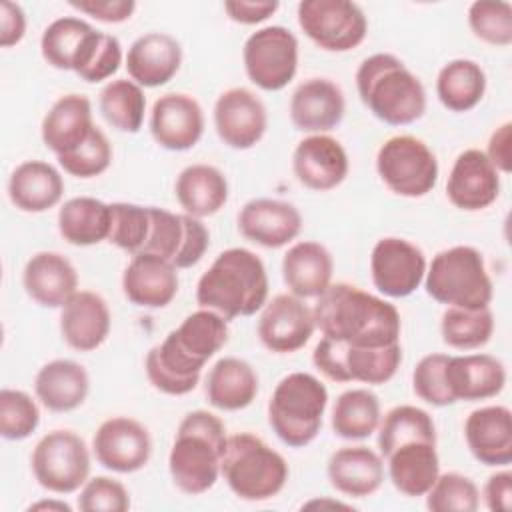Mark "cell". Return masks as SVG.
Here are the masks:
<instances>
[{
    "label": "cell",
    "instance_id": "3",
    "mask_svg": "<svg viewBox=\"0 0 512 512\" xmlns=\"http://www.w3.org/2000/svg\"><path fill=\"white\" fill-rule=\"evenodd\" d=\"M226 442V426L216 414L208 410L188 412L178 424L168 454L174 486L190 496L208 492L220 478Z\"/></svg>",
    "mask_w": 512,
    "mask_h": 512
},
{
    "label": "cell",
    "instance_id": "47",
    "mask_svg": "<svg viewBox=\"0 0 512 512\" xmlns=\"http://www.w3.org/2000/svg\"><path fill=\"white\" fill-rule=\"evenodd\" d=\"M424 496L426 508L432 512H476L480 506L478 486L460 472L438 474Z\"/></svg>",
    "mask_w": 512,
    "mask_h": 512
},
{
    "label": "cell",
    "instance_id": "33",
    "mask_svg": "<svg viewBox=\"0 0 512 512\" xmlns=\"http://www.w3.org/2000/svg\"><path fill=\"white\" fill-rule=\"evenodd\" d=\"M90 392L86 368L70 358L46 362L34 378L36 400L50 412H72L84 404Z\"/></svg>",
    "mask_w": 512,
    "mask_h": 512
},
{
    "label": "cell",
    "instance_id": "46",
    "mask_svg": "<svg viewBox=\"0 0 512 512\" xmlns=\"http://www.w3.org/2000/svg\"><path fill=\"white\" fill-rule=\"evenodd\" d=\"M150 232L148 206L132 202L110 204V234L108 242L128 254H140L144 250Z\"/></svg>",
    "mask_w": 512,
    "mask_h": 512
},
{
    "label": "cell",
    "instance_id": "31",
    "mask_svg": "<svg viewBox=\"0 0 512 512\" xmlns=\"http://www.w3.org/2000/svg\"><path fill=\"white\" fill-rule=\"evenodd\" d=\"M446 384L454 402L488 400L504 390L506 366L490 354L448 356Z\"/></svg>",
    "mask_w": 512,
    "mask_h": 512
},
{
    "label": "cell",
    "instance_id": "49",
    "mask_svg": "<svg viewBox=\"0 0 512 512\" xmlns=\"http://www.w3.org/2000/svg\"><path fill=\"white\" fill-rule=\"evenodd\" d=\"M472 34L490 46L512 44V6L504 0H478L468 6Z\"/></svg>",
    "mask_w": 512,
    "mask_h": 512
},
{
    "label": "cell",
    "instance_id": "6",
    "mask_svg": "<svg viewBox=\"0 0 512 512\" xmlns=\"http://www.w3.org/2000/svg\"><path fill=\"white\" fill-rule=\"evenodd\" d=\"M326 406L328 390L314 374L290 372L268 400V424L280 442L304 448L320 434Z\"/></svg>",
    "mask_w": 512,
    "mask_h": 512
},
{
    "label": "cell",
    "instance_id": "26",
    "mask_svg": "<svg viewBox=\"0 0 512 512\" xmlns=\"http://www.w3.org/2000/svg\"><path fill=\"white\" fill-rule=\"evenodd\" d=\"M178 286V268L154 254H134L122 272V292L140 308H166Z\"/></svg>",
    "mask_w": 512,
    "mask_h": 512
},
{
    "label": "cell",
    "instance_id": "25",
    "mask_svg": "<svg viewBox=\"0 0 512 512\" xmlns=\"http://www.w3.org/2000/svg\"><path fill=\"white\" fill-rule=\"evenodd\" d=\"M112 326V316L106 300L92 290H76L60 308L62 340L78 352L100 348Z\"/></svg>",
    "mask_w": 512,
    "mask_h": 512
},
{
    "label": "cell",
    "instance_id": "1",
    "mask_svg": "<svg viewBox=\"0 0 512 512\" xmlns=\"http://www.w3.org/2000/svg\"><path fill=\"white\" fill-rule=\"evenodd\" d=\"M322 336L350 346H390L400 342V312L388 300L354 284H330L312 308Z\"/></svg>",
    "mask_w": 512,
    "mask_h": 512
},
{
    "label": "cell",
    "instance_id": "30",
    "mask_svg": "<svg viewBox=\"0 0 512 512\" xmlns=\"http://www.w3.org/2000/svg\"><path fill=\"white\" fill-rule=\"evenodd\" d=\"M94 128L90 100L82 94H64L44 114L40 134L44 146L58 158L84 144Z\"/></svg>",
    "mask_w": 512,
    "mask_h": 512
},
{
    "label": "cell",
    "instance_id": "60",
    "mask_svg": "<svg viewBox=\"0 0 512 512\" xmlns=\"http://www.w3.org/2000/svg\"><path fill=\"white\" fill-rule=\"evenodd\" d=\"M322 506L352 510V506H350V504H344V502H338V500H310V502H306L302 508H322Z\"/></svg>",
    "mask_w": 512,
    "mask_h": 512
},
{
    "label": "cell",
    "instance_id": "16",
    "mask_svg": "<svg viewBox=\"0 0 512 512\" xmlns=\"http://www.w3.org/2000/svg\"><path fill=\"white\" fill-rule=\"evenodd\" d=\"M92 452L106 470L132 474L148 464L152 438L142 422L128 416H114L98 426L92 438Z\"/></svg>",
    "mask_w": 512,
    "mask_h": 512
},
{
    "label": "cell",
    "instance_id": "22",
    "mask_svg": "<svg viewBox=\"0 0 512 512\" xmlns=\"http://www.w3.org/2000/svg\"><path fill=\"white\" fill-rule=\"evenodd\" d=\"M288 112L296 130L326 134L344 118V92L330 78H308L292 92Z\"/></svg>",
    "mask_w": 512,
    "mask_h": 512
},
{
    "label": "cell",
    "instance_id": "28",
    "mask_svg": "<svg viewBox=\"0 0 512 512\" xmlns=\"http://www.w3.org/2000/svg\"><path fill=\"white\" fill-rule=\"evenodd\" d=\"M22 286L38 306L62 308L78 290V274L66 256L44 250L28 258L22 270Z\"/></svg>",
    "mask_w": 512,
    "mask_h": 512
},
{
    "label": "cell",
    "instance_id": "51",
    "mask_svg": "<svg viewBox=\"0 0 512 512\" xmlns=\"http://www.w3.org/2000/svg\"><path fill=\"white\" fill-rule=\"evenodd\" d=\"M446 362L448 354H426L412 372V388L416 396L436 408L454 404L446 384Z\"/></svg>",
    "mask_w": 512,
    "mask_h": 512
},
{
    "label": "cell",
    "instance_id": "34",
    "mask_svg": "<svg viewBox=\"0 0 512 512\" xmlns=\"http://www.w3.org/2000/svg\"><path fill=\"white\" fill-rule=\"evenodd\" d=\"M384 460L392 486L408 498L424 496L440 474L436 442L414 440L400 444Z\"/></svg>",
    "mask_w": 512,
    "mask_h": 512
},
{
    "label": "cell",
    "instance_id": "17",
    "mask_svg": "<svg viewBox=\"0 0 512 512\" xmlns=\"http://www.w3.org/2000/svg\"><path fill=\"white\" fill-rule=\"evenodd\" d=\"M258 338L274 354H292L304 348L314 330L312 308L294 294H276L262 308L258 318Z\"/></svg>",
    "mask_w": 512,
    "mask_h": 512
},
{
    "label": "cell",
    "instance_id": "9",
    "mask_svg": "<svg viewBox=\"0 0 512 512\" xmlns=\"http://www.w3.org/2000/svg\"><path fill=\"white\" fill-rule=\"evenodd\" d=\"M376 172L384 186L404 198H422L438 182V160L428 144L412 134L388 138L376 152Z\"/></svg>",
    "mask_w": 512,
    "mask_h": 512
},
{
    "label": "cell",
    "instance_id": "14",
    "mask_svg": "<svg viewBox=\"0 0 512 512\" xmlns=\"http://www.w3.org/2000/svg\"><path fill=\"white\" fill-rule=\"evenodd\" d=\"M422 248L406 238H380L370 254V276L374 288L388 298H406L420 288L426 276Z\"/></svg>",
    "mask_w": 512,
    "mask_h": 512
},
{
    "label": "cell",
    "instance_id": "36",
    "mask_svg": "<svg viewBox=\"0 0 512 512\" xmlns=\"http://www.w3.org/2000/svg\"><path fill=\"white\" fill-rule=\"evenodd\" d=\"M174 196L184 214L202 220L220 212L228 202V180L212 164H190L176 176Z\"/></svg>",
    "mask_w": 512,
    "mask_h": 512
},
{
    "label": "cell",
    "instance_id": "44",
    "mask_svg": "<svg viewBox=\"0 0 512 512\" xmlns=\"http://www.w3.org/2000/svg\"><path fill=\"white\" fill-rule=\"evenodd\" d=\"M378 452L386 458L396 446L426 440L436 442V424L432 416L412 404H400L388 410L378 424Z\"/></svg>",
    "mask_w": 512,
    "mask_h": 512
},
{
    "label": "cell",
    "instance_id": "32",
    "mask_svg": "<svg viewBox=\"0 0 512 512\" xmlns=\"http://www.w3.org/2000/svg\"><path fill=\"white\" fill-rule=\"evenodd\" d=\"M334 260L330 250L314 240L292 244L282 258V278L290 294L318 298L332 284Z\"/></svg>",
    "mask_w": 512,
    "mask_h": 512
},
{
    "label": "cell",
    "instance_id": "13",
    "mask_svg": "<svg viewBox=\"0 0 512 512\" xmlns=\"http://www.w3.org/2000/svg\"><path fill=\"white\" fill-rule=\"evenodd\" d=\"M148 210L150 232L140 254L160 256L172 262L178 270L198 264L210 246V232L202 220L156 206H148Z\"/></svg>",
    "mask_w": 512,
    "mask_h": 512
},
{
    "label": "cell",
    "instance_id": "35",
    "mask_svg": "<svg viewBox=\"0 0 512 512\" xmlns=\"http://www.w3.org/2000/svg\"><path fill=\"white\" fill-rule=\"evenodd\" d=\"M62 196V174L44 160H26L18 164L8 178V198L22 212H46L60 204Z\"/></svg>",
    "mask_w": 512,
    "mask_h": 512
},
{
    "label": "cell",
    "instance_id": "41",
    "mask_svg": "<svg viewBox=\"0 0 512 512\" xmlns=\"http://www.w3.org/2000/svg\"><path fill=\"white\" fill-rule=\"evenodd\" d=\"M486 92V74L470 58L444 64L436 76V96L450 112H468L480 104Z\"/></svg>",
    "mask_w": 512,
    "mask_h": 512
},
{
    "label": "cell",
    "instance_id": "12",
    "mask_svg": "<svg viewBox=\"0 0 512 512\" xmlns=\"http://www.w3.org/2000/svg\"><path fill=\"white\" fill-rule=\"evenodd\" d=\"M296 16L302 32L326 52H350L368 34V18L356 2L302 0Z\"/></svg>",
    "mask_w": 512,
    "mask_h": 512
},
{
    "label": "cell",
    "instance_id": "52",
    "mask_svg": "<svg viewBox=\"0 0 512 512\" xmlns=\"http://www.w3.org/2000/svg\"><path fill=\"white\" fill-rule=\"evenodd\" d=\"M78 508L82 512H126L130 508V494L120 480L94 476L80 488Z\"/></svg>",
    "mask_w": 512,
    "mask_h": 512
},
{
    "label": "cell",
    "instance_id": "11",
    "mask_svg": "<svg viewBox=\"0 0 512 512\" xmlns=\"http://www.w3.org/2000/svg\"><path fill=\"white\" fill-rule=\"evenodd\" d=\"M298 48V38L286 26L258 28L242 48L248 80L266 92L286 88L298 72Z\"/></svg>",
    "mask_w": 512,
    "mask_h": 512
},
{
    "label": "cell",
    "instance_id": "2",
    "mask_svg": "<svg viewBox=\"0 0 512 512\" xmlns=\"http://www.w3.org/2000/svg\"><path fill=\"white\" fill-rule=\"evenodd\" d=\"M268 274L260 256L248 248L222 250L198 278L196 302L228 322L252 316L268 302Z\"/></svg>",
    "mask_w": 512,
    "mask_h": 512
},
{
    "label": "cell",
    "instance_id": "38",
    "mask_svg": "<svg viewBox=\"0 0 512 512\" xmlns=\"http://www.w3.org/2000/svg\"><path fill=\"white\" fill-rule=\"evenodd\" d=\"M166 336L190 362L204 368L206 362L226 346L230 330L224 316L214 310L200 308L188 314L180 326L170 330Z\"/></svg>",
    "mask_w": 512,
    "mask_h": 512
},
{
    "label": "cell",
    "instance_id": "50",
    "mask_svg": "<svg viewBox=\"0 0 512 512\" xmlns=\"http://www.w3.org/2000/svg\"><path fill=\"white\" fill-rule=\"evenodd\" d=\"M60 168L74 178H96L104 174L112 164V144L108 136L96 126L92 134L76 150L58 156Z\"/></svg>",
    "mask_w": 512,
    "mask_h": 512
},
{
    "label": "cell",
    "instance_id": "37",
    "mask_svg": "<svg viewBox=\"0 0 512 512\" xmlns=\"http://www.w3.org/2000/svg\"><path fill=\"white\" fill-rule=\"evenodd\" d=\"M204 392L208 404L218 410H244L258 396V374L250 362L236 356H224L210 368Z\"/></svg>",
    "mask_w": 512,
    "mask_h": 512
},
{
    "label": "cell",
    "instance_id": "18",
    "mask_svg": "<svg viewBox=\"0 0 512 512\" xmlns=\"http://www.w3.org/2000/svg\"><path fill=\"white\" fill-rule=\"evenodd\" d=\"M148 126L160 148L184 152L200 142L206 120L196 98L182 92H170L156 98L152 104Z\"/></svg>",
    "mask_w": 512,
    "mask_h": 512
},
{
    "label": "cell",
    "instance_id": "24",
    "mask_svg": "<svg viewBox=\"0 0 512 512\" xmlns=\"http://www.w3.org/2000/svg\"><path fill=\"white\" fill-rule=\"evenodd\" d=\"M464 440L470 454L484 466L506 468L512 462V412L492 404L472 410L464 422Z\"/></svg>",
    "mask_w": 512,
    "mask_h": 512
},
{
    "label": "cell",
    "instance_id": "7",
    "mask_svg": "<svg viewBox=\"0 0 512 512\" xmlns=\"http://www.w3.org/2000/svg\"><path fill=\"white\" fill-rule=\"evenodd\" d=\"M426 294L444 306L488 308L494 286L480 250L474 246H452L440 250L426 268Z\"/></svg>",
    "mask_w": 512,
    "mask_h": 512
},
{
    "label": "cell",
    "instance_id": "21",
    "mask_svg": "<svg viewBox=\"0 0 512 512\" xmlns=\"http://www.w3.org/2000/svg\"><path fill=\"white\" fill-rule=\"evenodd\" d=\"M240 234L264 248L288 246L302 230V214L286 200L252 198L238 212Z\"/></svg>",
    "mask_w": 512,
    "mask_h": 512
},
{
    "label": "cell",
    "instance_id": "15",
    "mask_svg": "<svg viewBox=\"0 0 512 512\" xmlns=\"http://www.w3.org/2000/svg\"><path fill=\"white\" fill-rule=\"evenodd\" d=\"M214 128L218 138L234 150L254 148L268 130V112L260 96L236 86L224 90L214 102Z\"/></svg>",
    "mask_w": 512,
    "mask_h": 512
},
{
    "label": "cell",
    "instance_id": "39",
    "mask_svg": "<svg viewBox=\"0 0 512 512\" xmlns=\"http://www.w3.org/2000/svg\"><path fill=\"white\" fill-rule=\"evenodd\" d=\"M58 232L72 246H94L108 240L110 204L92 196L66 200L58 210Z\"/></svg>",
    "mask_w": 512,
    "mask_h": 512
},
{
    "label": "cell",
    "instance_id": "54",
    "mask_svg": "<svg viewBox=\"0 0 512 512\" xmlns=\"http://www.w3.org/2000/svg\"><path fill=\"white\" fill-rule=\"evenodd\" d=\"M74 10L104 22V24H120L132 18L136 10L134 0H70L68 2Z\"/></svg>",
    "mask_w": 512,
    "mask_h": 512
},
{
    "label": "cell",
    "instance_id": "10",
    "mask_svg": "<svg viewBox=\"0 0 512 512\" xmlns=\"http://www.w3.org/2000/svg\"><path fill=\"white\" fill-rule=\"evenodd\" d=\"M90 450L72 430H52L44 434L30 456L36 482L54 494L78 492L90 476Z\"/></svg>",
    "mask_w": 512,
    "mask_h": 512
},
{
    "label": "cell",
    "instance_id": "55",
    "mask_svg": "<svg viewBox=\"0 0 512 512\" xmlns=\"http://www.w3.org/2000/svg\"><path fill=\"white\" fill-rule=\"evenodd\" d=\"M280 8V2L276 0H226L224 12L232 22L238 24H260L268 20L276 10Z\"/></svg>",
    "mask_w": 512,
    "mask_h": 512
},
{
    "label": "cell",
    "instance_id": "23",
    "mask_svg": "<svg viewBox=\"0 0 512 512\" xmlns=\"http://www.w3.org/2000/svg\"><path fill=\"white\" fill-rule=\"evenodd\" d=\"M102 32L76 16L52 20L40 38L42 58L56 70H70L76 76L90 62Z\"/></svg>",
    "mask_w": 512,
    "mask_h": 512
},
{
    "label": "cell",
    "instance_id": "29",
    "mask_svg": "<svg viewBox=\"0 0 512 512\" xmlns=\"http://www.w3.org/2000/svg\"><path fill=\"white\" fill-rule=\"evenodd\" d=\"M332 488L348 498H368L384 482V458L368 446L338 448L326 466Z\"/></svg>",
    "mask_w": 512,
    "mask_h": 512
},
{
    "label": "cell",
    "instance_id": "42",
    "mask_svg": "<svg viewBox=\"0 0 512 512\" xmlns=\"http://www.w3.org/2000/svg\"><path fill=\"white\" fill-rule=\"evenodd\" d=\"M380 418L378 396L368 388H352L336 398L330 426L342 440H366L378 430Z\"/></svg>",
    "mask_w": 512,
    "mask_h": 512
},
{
    "label": "cell",
    "instance_id": "5",
    "mask_svg": "<svg viewBox=\"0 0 512 512\" xmlns=\"http://www.w3.org/2000/svg\"><path fill=\"white\" fill-rule=\"evenodd\" d=\"M288 474L284 456L260 436L252 432L228 436L220 476L240 500L264 502L278 496L288 482Z\"/></svg>",
    "mask_w": 512,
    "mask_h": 512
},
{
    "label": "cell",
    "instance_id": "40",
    "mask_svg": "<svg viewBox=\"0 0 512 512\" xmlns=\"http://www.w3.org/2000/svg\"><path fill=\"white\" fill-rule=\"evenodd\" d=\"M144 370L148 382L162 394L184 396L192 392L198 382L202 368L190 362L170 340L168 336L152 346L144 360Z\"/></svg>",
    "mask_w": 512,
    "mask_h": 512
},
{
    "label": "cell",
    "instance_id": "57",
    "mask_svg": "<svg viewBox=\"0 0 512 512\" xmlns=\"http://www.w3.org/2000/svg\"><path fill=\"white\" fill-rule=\"evenodd\" d=\"M26 34V14L18 2L4 0L0 4V46L12 48Z\"/></svg>",
    "mask_w": 512,
    "mask_h": 512
},
{
    "label": "cell",
    "instance_id": "27",
    "mask_svg": "<svg viewBox=\"0 0 512 512\" xmlns=\"http://www.w3.org/2000/svg\"><path fill=\"white\" fill-rule=\"evenodd\" d=\"M124 62L130 80L142 88H158L178 74L182 46L166 32H146L130 44Z\"/></svg>",
    "mask_w": 512,
    "mask_h": 512
},
{
    "label": "cell",
    "instance_id": "45",
    "mask_svg": "<svg viewBox=\"0 0 512 512\" xmlns=\"http://www.w3.org/2000/svg\"><path fill=\"white\" fill-rule=\"evenodd\" d=\"M444 344L456 350H476L490 342L494 334V316L488 308H456L448 306L440 320Z\"/></svg>",
    "mask_w": 512,
    "mask_h": 512
},
{
    "label": "cell",
    "instance_id": "56",
    "mask_svg": "<svg viewBox=\"0 0 512 512\" xmlns=\"http://www.w3.org/2000/svg\"><path fill=\"white\" fill-rule=\"evenodd\" d=\"M482 500L490 512H510L512 508V472L498 470L488 476L482 488Z\"/></svg>",
    "mask_w": 512,
    "mask_h": 512
},
{
    "label": "cell",
    "instance_id": "48",
    "mask_svg": "<svg viewBox=\"0 0 512 512\" xmlns=\"http://www.w3.org/2000/svg\"><path fill=\"white\" fill-rule=\"evenodd\" d=\"M38 424L40 408L28 392L16 388L0 390V436L4 440H24L36 432Z\"/></svg>",
    "mask_w": 512,
    "mask_h": 512
},
{
    "label": "cell",
    "instance_id": "43",
    "mask_svg": "<svg viewBox=\"0 0 512 512\" xmlns=\"http://www.w3.org/2000/svg\"><path fill=\"white\" fill-rule=\"evenodd\" d=\"M98 108L104 120L118 132L136 134L144 124L146 96L144 88L128 78L110 80L98 96Z\"/></svg>",
    "mask_w": 512,
    "mask_h": 512
},
{
    "label": "cell",
    "instance_id": "59",
    "mask_svg": "<svg viewBox=\"0 0 512 512\" xmlns=\"http://www.w3.org/2000/svg\"><path fill=\"white\" fill-rule=\"evenodd\" d=\"M28 510H56V512H70L72 506L64 500H38L28 506Z\"/></svg>",
    "mask_w": 512,
    "mask_h": 512
},
{
    "label": "cell",
    "instance_id": "19",
    "mask_svg": "<svg viewBox=\"0 0 512 512\" xmlns=\"http://www.w3.org/2000/svg\"><path fill=\"white\" fill-rule=\"evenodd\" d=\"M292 170L304 188L328 192L346 180L350 160L344 146L334 136L308 134L292 152Z\"/></svg>",
    "mask_w": 512,
    "mask_h": 512
},
{
    "label": "cell",
    "instance_id": "53",
    "mask_svg": "<svg viewBox=\"0 0 512 512\" xmlns=\"http://www.w3.org/2000/svg\"><path fill=\"white\" fill-rule=\"evenodd\" d=\"M122 60H124V54H122L120 40L112 34L102 32V38H100L90 62L84 66V70L78 74V78L84 82H90V84L108 80L110 76H114L118 72Z\"/></svg>",
    "mask_w": 512,
    "mask_h": 512
},
{
    "label": "cell",
    "instance_id": "20",
    "mask_svg": "<svg viewBox=\"0 0 512 512\" xmlns=\"http://www.w3.org/2000/svg\"><path fill=\"white\" fill-rule=\"evenodd\" d=\"M498 194L500 172L486 158L484 150L468 148L460 152L446 182V196L450 204L464 212H478L492 206Z\"/></svg>",
    "mask_w": 512,
    "mask_h": 512
},
{
    "label": "cell",
    "instance_id": "8",
    "mask_svg": "<svg viewBox=\"0 0 512 512\" xmlns=\"http://www.w3.org/2000/svg\"><path fill=\"white\" fill-rule=\"evenodd\" d=\"M312 364L332 382L386 384L402 364L400 342L390 346H350L322 336L314 346Z\"/></svg>",
    "mask_w": 512,
    "mask_h": 512
},
{
    "label": "cell",
    "instance_id": "58",
    "mask_svg": "<svg viewBox=\"0 0 512 512\" xmlns=\"http://www.w3.org/2000/svg\"><path fill=\"white\" fill-rule=\"evenodd\" d=\"M510 142H512V124L504 122L502 126H498L490 140H488V148H486V158L492 162V166L502 172L508 174L512 170V154H510Z\"/></svg>",
    "mask_w": 512,
    "mask_h": 512
},
{
    "label": "cell",
    "instance_id": "4",
    "mask_svg": "<svg viewBox=\"0 0 512 512\" xmlns=\"http://www.w3.org/2000/svg\"><path fill=\"white\" fill-rule=\"evenodd\" d=\"M356 90L362 104L384 124L406 126L426 112V88L404 62L388 52L362 60L356 70Z\"/></svg>",
    "mask_w": 512,
    "mask_h": 512
}]
</instances>
